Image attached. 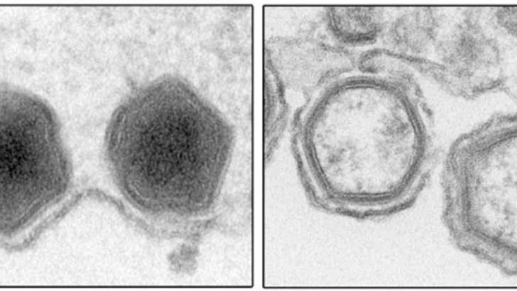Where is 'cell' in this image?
<instances>
[{
	"label": "cell",
	"instance_id": "obj_1",
	"mask_svg": "<svg viewBox=\"0 0 517 291\" xmlns=\"http://www.w3.org/2000/svg\"><path fill=\"white\" fill-rule=\"evenodd\" d=\"M227 137L221 116L187 84L170 78L140 89L119 106L107 146L127 194L146 209H159L174 165L209 168L224 158Z\"/></svg>",
	"mask_w": 517,
	"mask_h": 291
},
{
	"label": "cell",
	"instance_id": "obj_2",
	"mask_svg": "<svg viewBox=\"0 0 517 291\" xmlns=\"http://www.w3.org/2000/svg\"><path fill=\"white\" fill-rule=\"evenodd\" d=\"M67 158L54 113L16 91L1 98V213L8 224L36 217L65 192Z\"/></svg>",
	"mask_w": 517,
	"mask_h": 291
},
{
	"label": "cell",
	"instance_id": "obj_3",
	"mask_svg": "<svg viewBox=\"0 0 517 291\" xmlns=\"http://www.w3.org/2000/svg\"><path fill=\"white\" fill-rule=\"evenodd\" d=\"M513 136L451 159L445 174L447 219L472 226H512L516 219Z\"/></svg>",
	"mask_w": 517,
	"mask_h": 291
}]
</instances>
